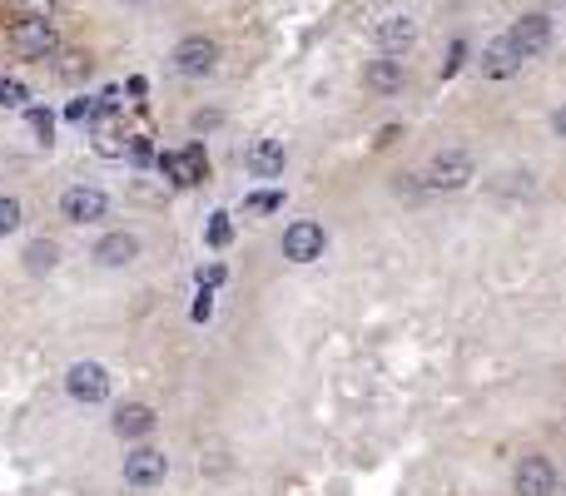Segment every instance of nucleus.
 <instances>
[{
  "label": "nucleus",
  "mask_w": 566,
  "mask_h": 496,
  "mask_svg": "<svg viewBox=\"0 0 566 496\" xmlns=\"http://www.w3.org/2000/svg\"><path fill=\"white\" fill-rule=\"evenodd\" d=\"M283 164H288V154H283L279 139H259V144L249 149V174H254V179H279Z\"/></svg>",
  "instance_id": "nucleus-16"
},
{
  "label": "nucleus",
  "mask_w": 566,
  "mask_h": 496,
  "mask_svg": "<svg viewBox=\"0 0 566 496\" xmlns=\"http://www.w3.org/2000/svg\"><path fill=\"white\" fill-rule=\"evenodd\" d=\"M154 407H144V402H125V407H115V437H125V442H144L149 432H154Z\"/></svg>",
  "instance_id": "nucleus-15"
},
{
  "label": "nucleus",
  "mask_w": 566,
  "mask_h": 496,
  "mask_svg": "<svg viewBox=\"0 0 566 496\" xmlns=\"http://www.w3.org/2000/svg\"><path fill=\"white\" fill-rule=\"evenodd\" d=\"M130 159H135V164H154V144H149L144 134H135V139H130Z\"/></svg>",
  "instance_id": "nucleus-26"
},
{
  "label": "nucleus",
  "mask_w": 566,
  "mask_h": 496,
  "mask_svg": "<svg viewBox=\"0 0 566 496\" xmlns=\"http://www.w3.org/2000/svg\"><path fill=\"white\" fill-rule=\"evenodd\" d=\"M65 115H70V120H75V124H80V120H90V100H75V105H70Z\"/></svg>",
  "instance_id": "nucleus-29"
},
{
  "label": "nucleus",
  "mask_w": 566,
  "mask_h": 496,
  "mask_svg": "<svg viewBox=\"0 0 566 496\" xmlns=\"http://www.w3.org/2000/svg\"><path fill=\"white\" fill-rule=\"evenodd\" d=\"M229 278V268L224 263H209V268H199V288H219Z\"/></svg>",
  "instance_id": "nucleus-25"
},
{
  "label": "nucleus",
  "mask_w": 566,
  "mask_h": 496,
  "mask_svg": "<svg viewBox=\"0 0 566 496\" xmlns=\"http://www.w3.org/2000/svg\"><path fill=\"white\" fill-rule=\"evenodd\" d=\"M517 70H522V55L512 50V40H507V35L487 40V50H482V75H487V80H512Z\"/></svg>",
  "instance_id": "nucleus-14"
},
{
  "label": "nucleus",
  "mask_w": 566,
  "mask_h": 496,
  "mask_svg": "<svg viewBox=\"0 0 566 496\" xmlns=\"http://www.w3.org/2000/svg\"><path fill=\"white\" fill-rule=\"evenodd\" d=\"M427 189H437V194H457V189H467L472 179H477V159L467 154V149H457V144H447V149H437L432 159H427Z\"/></svg>",
  "instance_id": "nucleus-1"
},
{
  "label": "nucleus",
  "mask_w": 566,
  "mask_h": 496,
  "mask_svg": "<svg viewBox=\"0 0 566 496\" xmlns=\"http://www.w3.org/2000/svg\"><path fill=\"white\" fill-rule=\"evenodd\" d=\"M30 105V85L15 75H0V110H25Z\"/></svg>",
  "instance_id": "nucleus-19"
},
{
  "label": "nucleus",
  "mask_w": 566,
  "mask_h": 496,
  "mask_svg": "<svg viewBox=\"0 0 566 496\" xmlns=\"http://www.w3.org/2000/svg\"><path fill=\"white\" fill-rule=\"evenodd\" d=\"M283 258L288 263H313V258H323V248H328V234H323V224L318 219H293L288 229H283Z\"/></svg>",
  "instance_id": "nucleus-4"
},
{
  "label": "nucleus",
  "mask_w": 566,
  "mask_h": 496,
  "mask_svg": "<svg viewBox=\"0 0 566 496\" xmlns=\"http://www.w3.org/2000/svg\"><path fill=\"white\" fill-rule=\"evenodd\" d=\"M557 487H562V472L547 452H527L512 472V492L517 496H557Z\"/></svg>",
  "instance_id": "nucleus-2"
},
{
  "label": "nucleus",
  "mask_w": 566,
  "mask_h": 496,
  "mask_svg": "<svg viewBox=\"0 0 566 496\" xmlns=\"http://www.w3.org/2000/svg\"><path fill=\"white\" fill-rule=\"evenodd\" d=\"M204 244H209V248H229V244H234V224H229V214H214V219L204 224Z\"/></svg>",
  "instance_id": "nucleus-20"
},
{
  "label": "nucleus",
  "mask_w": 566,
  "mask_h": 496,
  "mask_svg": "<svg viewBox=\"0 0 566 496\" xmlns=\"http://www.w3.org/2000/svg\"><path fill=\"white\" fill-rule=\"evenodd\" d=\"M279 204H283L279 189H259V194H249V199H244V209H249V214H274Z\"/></svg>",
  "instance_id": "nucleus-24"
},
{
  "label": "nucleus",
  "mask_w": 566,
  "mask_h": 496,
  "mask_svg": "<svg viewBox=\"0 0 566 496\" xmlns=\"http://www.w3.org/2000/svg\"><path fill=\"white\" fill-rule=\"evenodd\" d=\"M95 263H105V268H125V263H135L140 258V239L135 234H125V229H115V234H105V239H95V253H90Z\"/></svg>",
  "instance_id": "nucleus-13"
},
{
  "label": "nucleus",
  "mask_w": 566,
  "mask_h": 496,
  "mask_svg": "<svg viewBox=\"0 0 566 496\" xmlns=\"http://www.w3.org/2000/svg\"><path fill=\"white\" fill-rule=\"evenodd\" d=\"M413 45H418V20H413V15H388V20L378 25V50H383V55L398 60V55H408Z\"/></svg>",
  "instance_id": "nucleus-11"
},
{
  "label": "nucleus",
  "mask_w": 566,
  "mask_h": 496,
  "mask_svg": "<svg viewBox=\"0 0 566 496\" xmlns=\"http://www.w3.org/2000/svg\"><path fill=\"white\" fill-rule=\"evenodd\" d=\"M169 60H174L179 75H194V80H199V75H214V65H219V45H214L209 35H189V40L174 45Z\"/></svg>",
  "instance_id": "nucleus-8"
},
{
  "label": "nucleus",
  "mask_w": 566,
  "mask_h": 496,
  "mask_svg": "<svg viewBox=\"0 0 566 496\" xmlns=\"http://www.w3.org/2000/svg\"><path fill=\"white\" fill-rule=\"evenodd\" d=\"M55 263H60V248L50 244V239H35V244L25 248V273H35V278H40V273H50Z\"/></svg>",
  "instance_id": "nucleus-18"
},
{
  "label": "nucleus",
  "mask_w": 566,
  "mask_h": 496,
  "mask_svg": "<svg viewBox=\"0 0 566 496\" xmlns=\"http://www.w3.org/2000/svg\"><path fill=\"white\" fill-rule=\"evenodd\" d=\"M95 149H100L105 159H120V154H130L125 134H115V129H95Z\"/></svg>",
  "instance_id": "nucleus-21"
},
{
  "label": "nucleus",
  "mask_w": 566,
  "mask_h": 496,
  "mask_svg": "<svg viewBox=\"0 0 566 496\" xmlns=\"http://www.w3.org/2000/svg\"><path fill=\"white\" fill-rule=\"evenodd\" d=\"M25 120H30V129L40 134V144H50V139H55V115H50V110H40V105H25Z\"/></svg>",
  "instance_id": "nucleus-22"
},
{
  "label": "nucleus",
  "mask_w": 566,
  "mask_h": 496,
  "mask_svg": "<svg viewBox=\"0 0 566 496\" xmlns=\"http://www.w3.org/2000/svg\"><path fill=\"white\" fill-rule=\"evenodd\" d=\"M507 40H512V50L522 55V60H532V55H542L547 45H552V20L547 15H517L512 20V30H507Z\"/></svg>",
  "instance_id": "nucleus-9"
},
{
  "label": "nucleus",
  "mask_w": 566,
  "mask_h": 496,
  "mask_svg": "<svg viewBox=\"0 0 566 496\" xmlns=\"http://www.w3.org/2000/svg\"><path fill=\"white\" fill-rule=\"evenodd\" d=\"M169 477V457L159 452V447H135L130 457H125V487L130 492H154L159 482Z\"/></svg>",
  "instance_id": "nucleus-5"
},
{
  "label": "nucleus",
  "mask_w": 566,
  "mask_h": 496,
  "mask_svg": "<svg viewBox=\"0 0 566 496\" xmlns=\"http://www.w3.org/2000/svg\"><path fill=\"white\" fill-rule=\"evenodd\" d=\"M60 214H65L70 224H95V219L110 214V194L95 189V184H75V189L60 194Z\"/></svg>",
  "instance_id": "nucleus-7"
},
{
  "label": "nucleus",
  "mask_w": 566,
  "mask_h": 496,
  "mask_svg": "<svg viewBox=\"0 0 566 496\" xmlns=\"http://www.w3.org/2000/svg\"><path fill=\"white\" fill-rule=\"evenodd\" d=\"M552 129H557V139H566V105L552 115Z\"/></svg>",
  "instance_id": "nucleus-31"
},
{
  "label": "nucleus",
  "mask_w": 566,
  "mask_h": 496,
  "mask_svg": "<svg viewBox=\"0 0 566 496\" xmlns=\"http://www.w3.org/2000/svg\"><path fill=\"white\" fill-rule=\"evenodd\" d=\"M20 199H10V194H0V239H10L15 229H20Z\"/></svg>",
  "instance_id": "nucleus-23"
},
{
  "label": "nucleus",
  "mask_w": 566,
  "mask_h": 496,
  "mask_svg": "<svg viewBox=\"0 0 566 496\" xmlns=\"http://www.w3.org/2000/svg\"><path fill=\"white\" fill-rule=\"evenodd\" d=\"M65 392L80 407H100L110 397V368L105 363H75V368L65 372Z\"/></svg>",
  "instance_id": "nucleus-6"
},
{
  "label": "nucleus",
  "mask_w": 566,
  "mask_h": 496,
  "mask_svg": "<svg viewBox=\"0 0 566 496\" xmlns=\"http://www.w3.org/2000/svg\"><path fill=\"white\" fill-rule=\"evenodd\" d=\"M462 60H467V45H462V40H452V50H447V65H442V75H457V70H462Z\"/></svg>",
  "instance_id": "nucleus-27"
},
{
  "label": "nucleus",
  "mask_w": 566,
  "mask_h": 496,
  "mask_svg": "<svg viewBox=\"0 0 566 496\" xmlns=\"http://www.w3.org/2000/svg\"><path fill=\"white\" fill-rule=\"evenodd\" d=\"M55 75H60L65 85H80V80L90 75V55H85V50H60V55H55Z\"/></svg>",
  "instance_id": "nucleus-17"
},
{
  "label": "nucleus",
  "mask_w": 566,
  "mask_h": 496,
  "mask_svg": "<svg viewBox=\"0 0 566 496\" xmlns=\"http://www.w3.org/2000/svg\"><path fill=\"white\" fill-rule=\"evenodd\" d=\"M363 85H368V95H398L403 85H408V70H403V60H393V55H383V60H368V70H363Z\"/></svg>",
  "instance_id": "nucleus-12"
},
{
  "label": "nucleus",
  "mask_w": 566,
  "mask_h": 496,
  "mask_svg": "<svg viewBox=\"0 0 566 496\" xmlns=\"http://www.w3.org/2000/svg\"><path fill=\"white\" fill-rule=\"evenodd\" d=\"M144 90H149V80H140V75H135V80H125V95H135V100H140Z\"/></svg>",
  "instance_id": "nucleus-30"
},
{
  "label": "nucleus",
  "mask_w": 566,
  "mask_h": 496,
  "mask_svg": "<svg viewBox=\"0 0 566 496\" xmlns=\"http://www.w3.org/2000/svg\"><path fill=\"white\" fill-rule=\"evenodd\" d=\"M159 174H164L169 184H179V189L204 184V174H209L204 149H199V144H189V149H179V154H159Z\"/></svg>",
  "instance_id": "nucleus-10"
},
{
  "label": "nucleus",
  "mask_w": 566,
  "mask_h": 496,
  "mask_svg": "<svg viewBox=\"0 0 566 496\" xmlns=\"http://www.w3.org/2000/svg\"><path fill=\"white\" fill-rule=\"evenodd\" d=\"M209 298H214V293H209V288H199V303H194V323H204V318H209Z\"/></svg>",
  "instance_id": "nucleus-28"
},
{
  "label": "nucleus",
  "mask_w": 566,
  "mask_h": 496,
  "mask_svg": "<svg viewBox=\"0 0 566 496\" xmlns=\"http://www.w3.org/2000/svg\"><path fill=\"white\" fill-rule=\"evenodd\" d=\"M10 45H15L20 60H45V55L60 50V30H55V20H45V15H25V20L10 30Z\"/></svg>",
  "instance_id": "nucleus-3"
}]
</instances>
